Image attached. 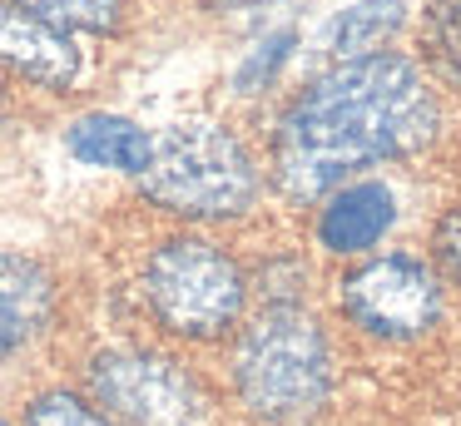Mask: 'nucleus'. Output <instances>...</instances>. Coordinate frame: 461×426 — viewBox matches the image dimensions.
<instances>
[{
	"mask_svg": "<svg viewBox=\"0 0 461 426\" xmlns=\"http://www.w3.org/2000/svg\"><path fill=\"white\" fill-rule=\"evenodd\" d=\"M407 20L402 0H357L348 5L338 20L328 25V50L338 59H357V55H377L382 40H392Z\"/></svg>",
	"mask_w": 461,
	"mask_h": 426,
	"instance_id": "11",
	"label": "nucleus"
},
{
	"mask_svg": "<svg viewBox=\"0 0 461 426\" xmlns=\"http://www.w3.org/2000/svg\"><path fill=\"white\" fill-rule=\"evenodd\" d=\"M288 45H293V35H288V30H283V35H273L268 45H263L268 55H253L249 65L239 69V85H243V89H253V85H258V75L268 79V75H273V65H283V59H288Z\"/></svg>",
	"mask_w": 461,
	"mask_h": 426,
	"instance_id": "16",
	"label": "nucleus"
},
{
	"mask_svg": "<svg viewBox=\"0 0 461 426\" xmlns=\"http://www.w3.org/2000/svg\"><path fill=\"white\" fill-rule=\"evenodd\" d=\"M144 297L159 327L189 342H213L243 317V267L209 238H164L144 263Z\"/></svg>",
	"mask_w": 461,
	"mask_h": 426,
	"instance_id": "4",
	"label": "nucleus"
},
{
	"mask_svg": "<svg viewBox=\"0 0 461 426\" xmlns=\"http://www.w3.org/2000/svg\"><path fill=\"white\" fill-rule=\"evenodd\" d=\"M55 317V277L25 253H0V337L21 352Z\"/></svg>",
	"mask_w": 461,
	"mask_h": 426,
	"instance_id": "9",
	"label": "nucleus"
},
{
	"mask_svg": "<svg viewBox=\"0 0 461 426\" xmlns=\"http://www.w3.org/2000/svg\"><path fill=\"white\" fill-rule=\"evenodd\" d=\"M342 313L382 342H417L441 322V283L411 253H382L342 277Z\"/></svg>",
	"mask_w": 461,
	"mask_h": 426,
	"instance_id": "6",
	"label": "nucleus"
},
{
	"mask_svg": "<svg viewBox=\"0 0 461 426\" xmlns=\"http://www.w3.org/2000/svg\"><path fill=\"white\" fill-rule=\"evenodd\" d=\"M392 223H397L392 188L382 178H357V184H338L328 194V208L318 213V243L338 258H352L377 248Z\"/></svg>",
	"mask_w": 461,
	"mask_h": 426,
	"instance_id": "8",
	"label": "nucleus"
},
{
	"mask_svg": "<svg viewBox=\"0 0 461 426\" xmlns=\"http://www.w3.org/2000/svg\"><path fill=\"white\" fill-rule=\"evenodd\" d=\"M427 55L451 85H461V0H441L427 20Z\"/></svg>",
	"mask_w": 461,
	"mask_h": 426,
	"instance_id": "13",
	"label": "nucleus"
},
{
	"mask_svg": "<svg viewBox=\"0 0 461 426\" xmlns=\"http://www.w3.org/2000/svg\"><path fill=\"white\" fill-rule=\"evenodd\" d=\"M90 396L114 426H209V392L199 376L149 347L95 352Z\"/></svg>",
	"mask_w": 461,
	"mask_h": 426,
	"instance_id": "5",
	"label": "nucleus"
},
{
	"mask_svg": "<svg viewBox=\"0 0 461 426\" xmlns=\"http://www.w3.org/2000/svg\"><path fill=\"white\" fill-rule=\"evenodd\" d=\"M239 402L258 421H308L332 396V342L318 317L298 303H268L239 337L233 352Z\"/></svg>",
	"mask_w": 461,
	"mask_h": 426,
	"instance_id": "2",
	"label": "nucleus"
},
{
	"mask_svg": "<svg viewBox=\"0 0 461 426\" xmlns=\"http://www.w3.org/2000/svg\"><path fill=\"white\" fill-rule=\"evenodd\" d=\"M11 352H15V347L5 342V337H0V362H5V357H11Z\"/></svg>",
	"mask_w": 461,
	"mask_h": 426,
	"instance_id": "18",
	"label": "nucleus"
},
{
	"mask_svg": "<svg viewBox=\"0 0 461 426\" xmlns=\"http://www.w3.org/2000/svg\"><path fill=\"white\" fill-rule=\"evenodd\" d=\"M0 69H11L41 89H70L85 69V55L65 30L45 25L15 0H0Z\"/></svg>",
	"mask_w": 461,
	"mask_h": 426,
	"instance_id": "7",
	"label": "nucleus"
},
{
	"mask_svg": "<svg viewBox=\"0 0 461 426\" xmlns=\"http://www.w3.org/2000/svg\"><path fill=\"white\" fill-rule=\"evenodd\" d=\"M140 194L174 218L223 223L243 218L258 198V164L233 129L213 119H184L154 134Z\"/></svg>",
	"mask_w": 461,
	"mask_h": 426,
	"instance_id": "3",
	"label": "nucleus"
},
{
	"mask_svg": "<svg viewBox=\"0 0 461 426\" xmlns=\"http://www.w3.org/2000/svg\"><path fill=\"white\" fill-rule=\"evenodd\" d=\"M0 109H5V95H0Z\"/></svg>",
	"mask_w": 461,
	"mask_h": 426,
	"instance_id": "20",
	"label": "nucleus"
},
{
	"mask_svg": "<svg viewBox=\"0 0 461 426\" xmlns=\"http://www.w3.org/2000/svg\"><path fill=\"white\" fill-rule=\"evenodd\" d=\"M65 149H70L80 164H90V168H114V174L140 178L144 164H149L154 134L140 129L134 119H124V114H104V109H95V114H80L70 129H65Z\"/></svg>",
	"mask_w": 461,
	"mask_h": 426,
	"instance_id": "10",
	"label": "nucleus"
},
{
	"mask_svg": "<svg viewBox=\"0 0 461 426\" xmlns=\"http://www.w3.org/2000/svg\"><path fill=\"white\" fill-rule=\"evenodd\" d=\"M441 129L437 89L407 55H357L322 69L278 119L273 184L288 204H318L348 174L427 149Z\"/></svg>",
	"mask_w": 461,
	"mask_h": 426,
	"instance_id": "1",
	"label": "nucleus"
},
{
	"mask_svg": "<svg viewBox=\"0 0 461 426\" xmlns=\"http://www.w3.org/2000/svg\"><path fill=\"white\" fill-rule=\"evenodd\" d=\"M293 0H213V10H229V15H253V20H268L273 10H288Z\"/></svg>",
	"mask_w": 461,
	"mask_h": 426,
	"instance_id": "17",
	"label": "nucleus"
},
{
	"mask_svg": "<svg viewBox=\"0 0 461 426\" xmlns=\"http://www.w3.org/2000/svg\"><path fill=\"white\" fill-rule=\"evenodd\" d=\"M0 426H11V421H5V416H0Z\"/></svg>",
	"mask_w": 461,
	"mask_h": 426,
	"instance_id": "19",
	"label": "nucleus"
},
{
	"mask_svg": "<svg viewBox=\"0 0 461 426\" xmlns=\"http://www.w3.org/2000/svg\"><path fill=\"white\" fill-rule=\"evenodd\" d=\"M21 10L41 15L55 30H90V35H114L124 25V0H15Z\"/></svg>",
	"mask_w": 461,
	"mask_h": 426,
	"instance_id": "12",
	"label": "nucleus"
},
{
	"mask_svg": "<svg viewBox=\"0 0 461 426\" xmlns=\"http://www.w3.org/2000/svg\"><path fill=\"white\" fill-rule=\"evenodd\" d=\"M431 253H437L441 273H447L451 283H461V204L441 213L437 233H431Z\"/></svg>",
	"mask_w": 461,
	"mask_h": 426,
	"instance_id": "15",
	"label": "nucleus"
},
{
	"mask_svg": "<svg viewBox=\"0 0 461 426\" xmlns=\"http://www.w3.org/2000/svg\"><path fill=\"white\" fill-rule=\"evenodd\" d=\"M25 426H114V421L75 392H41L25 406Z\"/></svg>",
	"mask_w": 461,
	"mask_h": 426,
	"instance_id": "14",
	"label": "nucleus"
}]
</instances>
